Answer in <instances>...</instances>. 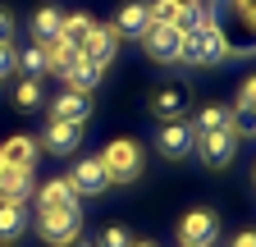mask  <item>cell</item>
Segmentation results:
<instances>
[{
    "label": "cell",
    "mask_w": 256,
    "mask_h": 247,
    "mask_svg": "<svg viewBox=\"0 0 256 247\" xmlns=\"http://www.w3.org/2000/svg\"><path fill=\"white\" fill-rule=\"evenodd\" d=\"M215 28L224 37V55H256V0H220Z\"/></svg>",
    "instance_id": "1"
},
{
    "label": "cell",
    "mask_w": 256,
    "mask_h": 247,
    "mask_svg": "<svg viewBox=\"0 0 256 247\" xmlns=\"http://www.w3.org/2000/svg\"><path fill=\"white\" fill-rule=\"evenodd\" d=\"M101 165H106L110 183H138V178H142V165H146V151H142V142H133V138H114V142L101 151Z\"/></svg>",
    "instance_id": "2"
},
{
    "label": "cell",
    "mask_w": 256,
    "mask_h": 247,
    "mask_svg": "<svg viewBox=\"0 0 256 247\" xmlns=\"http://www.w3.org/2000/svg\"><path fill=\"white\" fill-rule=\"evenodd\" d=\"M220 60H229V55H224V37H220L215 23H202V28H192V32H183V60L178 64L210 69V64H220Z\"/></svg>",
    "instance_id": "3"
},
{
    "label": "cell",
    "mask_w": 256,
    "mask_h": 247,
    "mask_svg": "<svg viewBox=\"0 0 256 247\" xmlns=\"http://www.w3.org/2000/svg\"><path fill=\"white\" fill-rule=\"evenodd\" d=\"M37 234H42V242H50V247H64V242L82 238V210H78V206L37 210Z\"/></svg>",
    "instance_id": "4"
},
{
    "label": "cell",
    "mask_w": 256,
    "mask_h": 247,
    "mask_svg": "<svg viewBox=\"0 0 256 247\" xmlns=\"http://www.w3.org/2000/svg\"><path fill=\"white\" fill-rule=\"evenodd\" d=\"M238 142H242L238 128H210V133H197V146L192 151L202 156L206 170H229L234 156H238Z\"/></svg>",
    "instance_id": "5"
},
{
    "label": "cell",
    "mask_w": 256,
    "mask_h": 247,
    "mask_svg": "<svg viewBox=\"0 0 256 247\" xmlns=\"http://www.w3.org/2000/svg\"><path fill=\"white\" fill-rule=\"evenodd\" d=\"M220 238V215L210 206H197L178 220V247H215Z\"/></svg>",
    "instance_id": "6"
},
{
    "label": "cell",
    "mask_w": 256,
    "mask_h": 247,
    "mask_svg": "<svg viewBox=\"0 0 256 247\" xmlns=\"http://www.w3.org/2000/svg\"><path fill=\"white\" fill-rule=\"evenodd\" d=\"M138 42H142V50L156 60V64H178L183 60V32L170 28V23H151Z\"/></svg>",
    "instance_id": "7"
},
{
    "label": "cell",
    "mask_w": 256,
    "mask_h": 247,
    "mask_svg": "<svg viewBox=\"0 0 256 247\" xmlns=\"http://www.w3.org/2000/svg\"><path fill=\"white\" fill-rule=\"evenodd\" d=\"M192 146H197V133H192L188 119H170L165 128L156 133V151H160L165 160H188Z\"/></svg>",
    "instance_id": "8"
},
{
    "label": "cell",
    "mask_w": 256,
    "mask_h": 247,
    "mask_svg": "<svg viewBox=\"0 0 256 247\" xmlns=\"http://www.w3.org/2000/svg\"><path fill=\"white\" fill-rule=\"evenodd\" d=\"M69 188H74L78 197H101V192L110 188V174H106L101 156H82V160L69 170Z\"/></svg>",
    "instance_id": "9"
},
{
    "label": "cell",
    "mask_w": 256,
    "mask_h": 247,
    "mask_svg": "<svg viewBox=\"0 0 256 247\" xmlns=\"http://www.w3.org/2000/svg\"><path fill=\"white\" fill-rule=\"evenodd\" d=\"M82 128L87 124H64V119H50L42 128V151H50V156H78V142H82Z\"/></svg>",
    "instance_id": "10"
},
{
    "label": "cell",
    "mask_w": 256,
    "mask_h": 247,
    "mask_svg": "<svg viewBox=\"0 0 256 247\" xmlns=\"http://www.w3.org/2000/svg\"><path fill=\"white\" fill-rule=\"evenodd\" d=\"M114 32H119V42L124 37H142L146 28H151V0H124V5L114 10Z\"/></svg>",
    "instance_id": "11"
},
{
    "label": "cell",
    "mask_w": 256,
    "mask_h": 247,
    "mask_svg": "<svg viewBox=\"0 0 256 247\" xmlns=\"http://www.w3.org/2000/svg\"><path fill=\"white\" fill-rule=\"evenodd\" d=\"M46 110H50V119H64V124H87L92 119V92H69L64 87Z\"/></svg>",
    "instance_id": "12"
},
{
    "label": "cell",
    "mask_w": 256,
    "mask_h": 247,
    "mask_svg": "<svg viewBox=\"0 0 256 247\" xmlns=\"http://www.w3.org/2000/svg\"><path fill=\"white\" fill-rule=\"evenodd\" d=\"M101 74H106V69H101V64H92V60L78 50L69 64H64V74H60V78H64V87H69V92H96Z\"/></svg>",
    "instance_id": "13"
},
{
    "label": "cell",
    "mask_w": 256,
    "mask_h": 247,
    "mask_svg": "<svg viewBox=\"0 0 256 247\" xmlns=\"http://www.w3.org/2000/svg\"><path fill=\"white\" fill-rule=\"evenodd\" d=\"M82 55L92 60V64L110 69L114 55H119V32H114V28H92V37L82 42Z\"/></svg>",
    "instance_id": "14"
},
{
    "label": "cell",
    "mask_w": 256,
    "mask_h": 247,
    "mask_svg": "<svg viewBox=\"0 0 256 247\" xmlns=\"http://www.w3.org/2000/svg\"><path fill=\"white\" fill-rule=\"evenodd\" d=\"M32 170H23V165H0V202H23L28 206V197H32Z\"/></svg>",
    "instance_id": "15"
},
{
    "label": "cell",
    "mask_w": 256,
    "mask_h": 247,
    "mask_svg": "<svg viewBox=\"0 0 256 247\" xmlns=\"http://www.w3.org/2000/svg\"><path fill=\"white\" fill-rule=\"evenodd\" d=\"M151 114H156L160 124L188 119V92H183V87H160L156 96H151Z\"/></svg>",
    "instance_id": "16"
},
{
    "label": "cell",
    "mask_w": 256,
    "mask_h": 247,
    "mask_svg": "<svg viewBox=\"0 0 256 247\" xmlns=\"http://www.w3.org/2000/svg\"><path fill=\"white\" fill-rule=\"evenodd\" d=\"M37 210H55V206H78V192L69 188V178H46L42 188H32Z\"/></svg>",
    "instance_id": "17"
},
{
    "label": "cell",
    "mask_w": 256,
    "mask_h": 247,
    "mask_svg": "<svg viewBox=\"0 0 256 247\" xmlns=\"http://www.w3.org/2000/svg\"><path fill=\"white\" fill-rule=\"evenodd\" d=\"M210 128H238V119L229 106H220V101H206L197 114H192V133H210Z\"/></svg>",
    "instance_id": "18"
},
{
    "label": "cell",
    "mask_w": 256,
    "mask_h": 247,
    "mask_svg": "<svg viewBox=\"0 0 256 247\" xmlns=\"http://www.w3.org/2000/svg\"><path fill=\"white\" fill-rule=\"evenodd\" d=\"M28 234V206L23 202H0V242H14Z\"/></svg>",
    "instance_id": "19"
},
{
    "label": "cell",
    "mask_w": 256,
    "mask_h": 247,
    "mask_svg": "<svg viewBox=\"0 0 256 247\" xmlns=\"http://www.w3.org/2000/svg\"><path fill=\"white\" fill-rule=\"evenodd\" d=\"M92 28H96L92 14H64L60 18V42H69L74 50H82V42L92 37Z\"/></svg>",
    "instance_id": "20"
},
{
    "label": "cell",
    "mask_w": 256,
    "mask_h": 247,
    "mask_svg": "<svg viewBox=\"0 0 256 247\" xmlns=\"http://www.w3.org/2000/svg\"><path fill=\"white\" fill-rule=\"evenodd\" d=\"M60 18H64V10H55V5H42L37 14H32V42H55L60 37Z\"/></svg>",
    "instance_id": "21"
},
{
    "label": "cell",
    "mask_w": 256,
    "mask_h": 247,
    "mask_svg": "<svg viewBox=\"0 0 256 247\" xmlns=\"http://www.w3.org/2000/svg\"><path fill=\"white\" fill-rule=\"evenodd\" d=\"M37 138H10L5 146H0V156H5V165H23V170H32V160H37Z\"/></svg>",
    "instance_id": "22"
},
{
    "label": "cell",
    "mask_w": 256,
    "mask_h": 247,
    "mask_svg": "<svg viewBox=\"0 0 256 247\" xmlns=\"http://www.w3.org/2000/svg\"><path fill=\"white\" fill-rule=\"evenodd\" d=\"M42 55H46V74H64V64H69L78 50H74L69 42H60V37H55V42H42Z\"/></svg>",
    "instance_id": "23"
},
{
    "label": "cell",
    "mask_w": 256,
    "mask_h": 247,
    "mask_svg": "<svg viewBox=\"0 0 256 247\" xmlns=\"http://www.w3.org/2000/svg\"><path fill=\"white\" fill-rule=\"evenodd\" d=\"M256 114V74L252 78H242V87H238V101H234V119H252ZM247 128V124H238V133Z\"/></svg>",
    "instance_id": "24"
},
{
    "label": "cell",
    "mask_w": 256,
    "mask_h": 247,
    "mask_svg": "<svg viewBox=\"0 0 256 247\" xmlns=\"http://www.w3.org/2000/svg\"><path fill=\"white\" fill-rule=\"evenodd\" d=\"M14 69H18L23 78H37V82H42V78H46V55H42V46L32 42L28 50H18V64H14Z\"/></svg>",
    "instance_id": "25"
},
{
    "label": "cell",
    "mask_w": 256,
    "mask_h": 247,
    "mask_svg": "<svg viewBox=\"0 0 256 247\" xmlns=\"http://www.w3.org/2000/svg\"><path fill=\"white\" fill-rule=\"evenodd\" d=\"M42 101H46V96H42V82H37V78H23V82L14 87V106H18V110H42Z\"/></svg>",
    "instance_id": "26"
},
{
    "label": "cell",
    "mask_w": 256,
    "mask_h": 247,
    "mask_svg": "<svg viewBox=\"0 0 256 247\" xmlns=\"http://www.w3.org/2000/svg\"><path fill=\"white\" fill-rule=\"evenodd\" d=\"M133 242V234H128L124 224H110V229H101V238H96V247H128Z\"/></svg>",
    "instance_id": "27"
},
{
    "label": "cell",
    "mask_w": 256,
    "mask_h": 247,
    "mask_svg": "<svg viewBox=\"0 0 256 247\" xmlns=\"http://www.w3.org/2000/svg\"><path fill=\"white\" fill-rule=\"evenodd\" d=\"M14 64H18V50H14V42H0V82H5V78L14 74Z\"/></svg>",
    "instance_id": "28"
},
{
    "label": "cell",
    "mask_w": 256,
    "mask_h": 247,
    "mask_svg": "<svg viewBox=\"0 0 256 247\" xmlns=\"http://www.w3.org/2000/svg\"><path fill=\"white\" fill-rule=\"evenodd\" d=\"M0 42H14V14L0 10Z\"/></svg>",
    "instance_id": "29"
},
{
    "label": "cell",
    "mask_w": 256,
    "mask_h": 247,
    "mask_svg": "<svg viewBox=\"0 0 256 247\" xmlns=\"http://www.w3.org/2000/svg\"><path fill=\"white\" fill-rule=\"evenodd\" d=\"M188 5H192V10H202V14H210V18L220 14V0H188Z\"/></svg>",
    "instance_id": "30"
},
{
    "label": "cell",
    "mask_w": 256,
    "mask_h": 247,
    "mask_svg": "<svg viewBox=\"0 0 256 247\" xmlns=\"http://www.w3.org/2000/svg\"><path fill=\"white\" fill-rule=\"evenodd\" d=\"M229 247H256V229H242V234H234V242Z\"/></svg>",
    "instance_id": "31"
},
{
    "label": "cell",
    "mask_w": 256,
    "mask_h": 247,
    "mask_svg": "<svg viewBox=\"0 0 256 247\" xmlns=\"http://www.w3.org/2000/svg\"><path fill=\"white\" fill-rule=\"evenodd\" d=\"M128 247H156V242H151V238H142V242H138V238H133V242H128Z\"/></svg>",
    "instance_id": "32"
},
{
    "label": "cell",
    "mask_w": 256,
    "mask_h": 247,
    "mask_svg": "<svg viewBox=\"0 0 256 247\" xmlns=\"http://www.w3.org/2000/svg\"><path fill=\"white\" fill-rule=\"evenodd\" d=\"M242 133H256V114H252V119H247V128H242Z\"/></svg>",
    "instance_id": "33"
},
{
    "label": "cell",
    "mask_w": 256,
    "mask_h": 247,
    "mask_svg": "<svg viewBox=\"0 0 256 247\" xmlns=\"http://www.w3.org/2000/svg\"><path fill=\"white\" fill-rule=\"evenodd\" d=\"M64 247H92V242H82V238H74V242H64Z\"/></svg>",
    "instance_id": "34"
},
{
    "label": "cell",
    "mask_w": 256,
    "mask_h": 247,
    "mask_svg": "<svg viewBox=\"0 0 256 247\" xmlns=\"http://www.w3.org/2000/svg\"><path fill=\"white\" fill-rule=\"evenodd\" d=\"M252 183H256V170H252Z\"/></svg>",
    "instance_id": "35"
},
{
    "label": "cell",
    "mask_w": 256,
    "mask_h": 247,
    "mask_svg": "<svg viewBox=\"0 0 256 247\" xmlns=\"http://www.w3.org/2000/svg\"><path fill=\"white\" fill-rule=\"evenodd\" d=\"M0 165H5V156H0Z\"/></svg>",
    "instance_id": "36"
},
{
    "label": "cell",
    "mask_w": 256,
    "mask_h": 247,
    "mask_svg": "<svg viewBox=\"0 0 256 247\" xmlns=\"http://www.w3.org/2000/svg\"><path fill=\"white\" fill-rule=\"evenodd\" d=\"M0 247H5V242H0Z\"/></svg>",
    "instance_id": "37"
}]
</instances>
